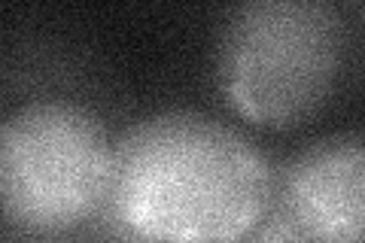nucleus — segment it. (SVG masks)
<instances>
[{"mask_svg":"<svg viewBox=\"0 0 365 243\" xmlns=\"http://www.w3.org/2000/svg\"><path fill=\"white\" fill-rule=\"evenodd\" d=\"M113 146L88 110L37 100L0 131V201L6 225L25 234H64L107 204Z\"/></svg>","mask_w":365,"mask_h":243,"instance_id":"obj_3","label":"nucleus"},{"mask_svg":"<svg viewBox=\"0 0 365 243\" xmlns=\"http://www.w3.org/2000/svg\"><path fill=\"white\" fill-rule=\"evenodd\" d=\"M271 180L250 140L189 110L134 122L113 143L104 213L125 237L237 240L265 213Z\"/></svg>","mask_w":365,"mask_h":243,"instance_id":"obj_1","label":"nucleus"},{"mask_svg":"<svg viewBox=\"0 0 365 243\" xmlns=\"http://www.w3.org/2000/svg\"><path fill=\"white\" fill-rule=\"evenodd\" d=\"M265 240H365V140L326 137L283 165Z\"/></svg>","mask_w":365,"mask_h":243,"instance_id":"obj_4","label":"nucleus"},{"mask_svg":"<svg viewBox=\"0 0 365 243\" xmlns=\"http://www.w3.org/2000/svg\"><path fill=\"white\" fill-rule=\"evenodd\" d=\"M344 31L326 0H241L216 43V86L235 113L289 128L329 98Z\"/></svg>","mask_w":365,"mask_h":243,"instance_id":"obj_2","label":"nucleus"}]
</instances>
